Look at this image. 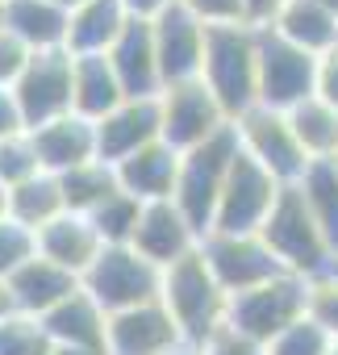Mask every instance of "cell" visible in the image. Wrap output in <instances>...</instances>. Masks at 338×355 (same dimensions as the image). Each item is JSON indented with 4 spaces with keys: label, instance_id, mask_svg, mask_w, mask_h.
Listing matches in <instances>:
<instances>
[{
    "label": "cell",
    "instance_id": "obj_16",
    "mask_svg": "<svg viewBox=\"0 0 338 355\" xmlns=\"http://www.w3.org/2000/svg\"><path fill=\"white\" fill-rule=\"evenodd\" d=\"M130 247L163 272V268L180 263L184 255H193L201 247V234L193 230V222L180 214L176 201H150V205H142V218H138Z\"/></svg>",
    "mask_w": 338,
    "mask_h": 355
},
{
    "label": "cell",
    "instance_id": "obj_6",
    "mask_svg": "<svg viewBox=\"0 0 338 355\" xmlns=\"http://www.w3.org/2000/svg\"><path fill=\"white\" fill-rule=\"evenodd\" d=\"M80 284L105 313H121V309H138V305L159 301L163 272L150 259H142L134 247H105Z\"/></svg>",
    "mask_w": 338,
    "mask_h": 355
},
{
    "label": "cell",
    "instance_id": "obj_30",
    "mask_svg": "<svg viewBox=\"0 0 338 355\" xmlns=\"http://www.w3.org/2000/svg\"><path fill=\"white\" fill-rule=\"evenodd\" d=\"M59 184H63V201H67V209L88 218L96 205H105V201L117 193V171H113L109 163L92 159V163H84V167L63 171V175H59Z\"/></svg>",
    "mask_w": 338,
    "mask_h": 355
},
{
    "label": "cell",
    "instance_id": "obj_41",
    "mask_svg": "<svg viewBox=\"0 0 338 355\" xmlns=\"http://www.w3.org/2000/svg\"><path fill=\"white\" fill-rule=\"evenodd\" d=\"M317 96L338 109V46L317 59Z\"/></svg>",
    "mask_w": 338,
    "mask_h": 355
},
{
    "label": "cell",
    "instance_id": "obj_29",
    "mask_svg": "<svg viewBox=\"0 0 338 355\" xmlns=\"http://www.w3.org/2000/svg\"><path fill=\"white\" fill-rule=\"evenodd\" d=\"M288 121L309 159H338V109L334 105H326L321 96H309L288 113Z\"/></svg>",
    "mask_w": 338,
    "mask_h": 355
},
{
    "label": "cell",
    "instance_id": "obj_48",
    "mask_svg": "<svg viewBox=\"0 0 338 355\" xmlns=\"http://www.w3.org/2000/svg\"><path fill=\"white\" fill-rule=\"evenodd\" d=\"M172 355H201V347H193V343H184L180 351H172Z\"/></svg>",
    "mask_w": 338,
    "mask_h": 355
},
{
    "label": "cell",
    "instance_id": "obj_34",
    "mask_svg": "<svg viewBox=\"0 0 338 355\" xmlns=\"http://www.w3.org/2000/svg\"><path fill=\"white\" fill-rule=\"evenodd\" d=\"M38 255V234L13 218H0V280H13Z\"/></svg>",
    "mask_w": 338,
    "mask_h": 355
},
{
    "label": "cell",
    "instance_id": "obj_32",
    "mask_svg": "<svg viewBox=\"0 0 338 355\" xmlns=\"http://www.w3.org/2000/svg\"><path fill=\"white\" fill-rule=\"evenodd\" d=\"M51 351H55V343L38 318L13 313L0 322V355H51Z\"/></svg>",
    "mask_w": 338,
    "mask_h": 355
},
{
    "label": "cell",
    "instance_id": "obj_28",
    "mask_svg": "<svg viewBox=\"0 0 338 355\" xmlns=\"http://www.w3.org/2000/svg\"><path fill=\"white\" fill-rule=\"evenodd\" d=\"M296 189H301V197H305L313 222L321 226L326 243H330L334 255H338V163H334V159H313Z\"/></svg>",
    "mask_w": 338,
    "mask_h": 355
},
{
    "label": "cell",
    "instance_id": "obj_51",
    "mask_svg": "<svg viewBox=\"0 0 338 355\" xmlns=\"http://www.w3.org/2000/svg\"><path fill=\"white\" fill-rule=\"evenodd\" d=\"M330 355H338V343H334V347H330Z\"/></svg>",
    "mask_w": 338,
    "mask_h": 355
},
{
    "label": "cell",
    "instance_id": "obj_50",
    "mask_svg": "<svg viewBox=\"0 0 338 355\" xmlns=\"http://www.w3.org/2000/svg\"><path fill=\"white\" fill-rule=\"evenodd\" d=\"M0 26H5V0H0Z\"/></svg>",
    "mask_w": 338,
    "mask_h": 355
},
{
    "label": "cell",
    "instance_id": "obj_40",
    "mask_svg": "<svg viewBox=\"0 0 338 355\" xmlns=\"http://www.w3.org/2000/svg\"><path fill=\"white\" fill-rule=\"evenodd\" d=\"M284 5H288V0H242V17H247L251 30L263 34V30H272V26L280 21Z\"/></svg>",
    "mask_w": 338,
    "mask_h": 355
},
{
    "label": "cell",
    "instance_id": "obj_52",
    "mask_svg": "<svg viewBox=\"0 0 338 355\" xmlns=\"http://www.w3.org/2000/svg\"><path fill=\"white\" fill-rule=\"evenodd\" d=\"M334 163H338V159H334Z\"/></svg>",
    "mask_w": 338,
    "mask_h": 355
},
{
    "label": "cell",
    "instance_id": "obj_18",
    "mask_svg": "<svg viewBox=\"0 0 338 355\" xmlns=\"http://www.w3.org/2000/svg\"><path fill=\"white\" fill-rule=\"evenodd\" d=\"M113 171H117V189L138 197L142 205L172 201L176 197V180H180V150H172L159 138V142L134 150L130 159H121Z\"/></svg>",
    "mask_w": 338,
    "mask_h": 355
},
{
    "label": "cell",
    "instance_id": "obj_20",
    "mask_svg": "<svg viewBox=\"0 0 338 355\" xmlns=\"http://www.w3.org/2000/svg\"><path fill=\"white\" fill-rule=\"evenodd\" d=\"M30 138H34L42 171H51V175H63V171L96 159V121H84L80 113H67L51 125H38V130H30Z\"/></svg>",
    "mask_w": 338,
    "mask_h": 355
},
{
    "label": "cell",
    "instance_id": "obj_14",
    "mask_svg": "<svg viewBox=\"0 0 338 355\" xmlns=\"http://www.w3.org/2000/svg\"><path fill=\"white\" fill-rule=\"evenodd\" d=\"M163 138V113L159 96H125L109 117L96 121V159L117 167L134 150L150 146Z\"/></svg>",
    "mask_w": 338,
    "mask_h": 355
},
{
    "label": "cell",
    "instance_id": "obj_45",
    "mask_svg": "<svg viewBox=\"0 0 338 355\" xmlns=\"http://www.w3.org/2000/svg\"><path fill=\"white\" fill-rule=\"evenodd\" d=\"M51 355H105V351H84V347H55Z\"/></svg>",
    "mask_w": 338,
    "mask_h": 355
},
{
    "label": "cell",
    "instance_id": "obj_39",
    "mask_svg": "<svg viewBox=\"0 0 338 355\" xmlns=\"http://www.w3.org/2000/svg\"><path fill=\"white\" fill-rule=\"evenodd\" d=\"M201 355H267V347L255 343V338H247V334H238V330H230V326H222V330L201 347Z\"/></svg>",
    "mask_w": 338,
    "mask_h": 355
},
{
    "label": "cell",
    "instance_id": "obj_23",
    "mask_svg": "<svg viewBox=\"0 0 338 355\" xmlns=\"http://www.w3.org/2000/svg\"><path fill=\"white\" fill-rule=\"evenodd\" d=\"M125 26H130V13H125L121 0H88V5H80L71 13V21H67V51L75 59L109 55Z\"/></svg>",
    "mask_w": 338,
    "mask_h": 355
},
{
    "label": "cell",
    "instance_id": "obj_12",
    "mask_svg": "<svg viewBox=\"0 0 338 355\" xmlns=\"http://www.w3.org/2000/svg\"><path fill=\"white\" fill-rule=\"evenodd\" d=\"M201 251H205L217 284L226 288V297L251 293V288L284 276L280 259L272 255V247L259 234H205L201 239Z\"/></svg>",
    "mask_w": 338,
    "mask_h": 355
},
{
    "label": "cell",
    "instance_id": "obj_10",
    "mask_svg": "<svg viewBox=\"0 0 338 355\" xmlns=\"http://www.w3.org/2000/svg\"><path fill=\"white\" fill-rule=\"evenodd\" d=\"M284 184H276L272 175L238 150L230 175H226V189H222V201H217V214H213V230L209 234H259L276 197H280Z\"/></svg>",
    "mask_w": 338,
    "mask_h": 355
},
{
    "label": "cell",
    "instance_id": "obj_5",
    "mask_svg": "<svg viewBox=\"0 0 338 355\" xmlns=\"http://www.w3.org/2000/svg\"><path fill=\"white\" fill-rule=\"evenodd\" d=\"M301 318H309V280H301L292 272H284L251 293L230 297V309H226V326L263 347L276 334H284L288 326H296Z\"/></svg>",
    "mask_w": 338,
    "mask_h": 355
},
{
    "label": "cell",
    "instance_id": "obj_37",
    "mask_svg": "<svg viewBox=\"0 0 338 355\" xmlns=\"http://www.w3.org/2000/svg\"><path fill=\"white\" fill-rule=\"evenodd\" d=\"M30 59H34V51L13 30L0 26V88H13L21 80V71L30 67Z\"/></svg>",
    "mask_w": 338,
    "mask_h": 355
},
{
    "label": "cell",
    "instance_id": "obj_46",
    "mask_svg": "<svg viewBox=\"0 0 338 355\" xmlns=\"http://www.w3.org/2000/svg\"><path fill=\"white\" fill-rule=\"evenodd\" d=\"M0 218H9V189L0 184Z\"/></svg>",
    "mask_w": 338,
    "mask_h": 355
},
{
    "label": "cell",
    "instance_id": "obj_8",
    "mask_svg": "<svg viewBox=\"0 0 338 355\" xmlns=\"http://www.w3.org/2000/svg\"><path fill=\"white\" fill-rule=\"evenodd\" d=\"M317 96V59L280 34H259V105L276 113H292L301 101Z\"/></svg>",
    "mask_w": 338,
    "mask_h": 355
},
{
    "label": "cell",
    "instance_id": "obj_2",
    "mask_svg": "<svg viewBox=\"0 0 338 355\" xmlns=\"http://www.w3.org/2000/svg\"><path fill=\"white\" fill-rule=\"evenodd\" d=\"M201 80L217 96L230 121L259 105V30L251 26H213L205 30V67Z\"/></svg>",
    "mask_w": 338,
    "mask_h": 355
},
{
    "label": "cell",
    "instance_id": "obj_13",
    "mask_svg": "<svg viewBox=\"0 0 338 355\" xmlns=\"http://www.w3.org/2000/svg\"><path fill=\"white\" fill-rule=\"evenodd\" d=\"M150 26H154V51H159L163 88L201 80V67H205V26L180 5V0L172 9H163Z\"/></svg>",
    "mask_w": 338,
    "mask_h": 355
},
{
    "label": "cell",
    "instance_id": "obj_25",
    "mask_svg": "<svg viewBox=\"0 0 338 355\" xmlns=\"http://www.w3.org/2000/svg\"><path fill=\"white\" fill-rule=\"evenodd\" d=\"M121 101H125V88H121V80H117L109 55H84V59H75L71 113H80L84 121H100V117H109Z\"/></svg>",
    "mask_w": 338,
    "mask_h": 355
},
{
    "label": "cell",
    "instance_id": "obj_26",
    "mask_svg": "<svg viewBox=\"0 0 338 355\" xmlns=\"http://www.w3.org/2000/svg\"><path fill=\"white\" fill-rule=\"evenodd\" d=\"M272 34H280L284 42H292V46L309 51L313 59H321L326 51L338 46V17L326 5H317V0H288L280 21L272 26Z\"/></svg>",
    "mask_w": 338,
    "mask_h": 355
},
{
    "label": "cell",
    "instance_id": "obj_36",
    "mask_svg": "<svg viewBox=\"0 0 338 355\" xmlns=\"http://www.w3.org/2000/svg\"><path fill=\"white\" fill-rule=\"evenodd\" d=\"M309 318L338 343V263L309 280Z\"/></svg>",
    "mask_w": 338,
    "mask_h": 355
},
{
    "label": "cell",
    "instance_id": "obj_38",
    "mask_svg": "<svg viewBox=\"0 0 338 355\" xmlns=\"http://www.w3.org/2000/svg\"><path fill=\"white\" fill-rule=\"evenodd\" d=\"M180 5H184L205 30H213V26H247L242 0H180Z\"/></svg>",
    "mask_w": 338,
    "mask_h": 355
},
{
    "label": "cell",
    "instance_id": "obj_44",
    "mask_svg": "<svg viewBox=\"0 0 338 355\" xmlns=\"http://www.w3.org/2000/svg\"><path fill=\"white\" fill-rule=\"evenodd\" d=\"M13 313H21V309H17V297H13L9 280H0V322H5V318H13Z\"/></svg>",
    "mask_w": 338,
    "mask_h": 355
},
{
    "label": "cell",
    "instance_id": "obj_19",
    "mask_svg": "<svg viewBox=\"0 0 338 355\" xmlns=\"http://www.w3.org/2000/svg\"><path fill=\"white\" fill-rule=\"evenodd\" d=\"M100 251H105V243H100L92 218H84V214H71L67 209L63 218H55L51 226L38 230V255L51 259V263H59L63 272H71L80 280L100 259Z\"/></svg>",
    "mask_w": 338,
    "mask_h": 355
},
{
    "label": "cell",
    "instance_id": "obj_9",
    "mask_svg": "<svg viewBox=\"0 0 338 355\" xmlns=\"http://www.w3.org/2000/svg\"><path fill=\"white\" fill-rule=\"evenodd\" d=\"M71 92H75V55L71 51H38L21 80L13 84L17 109L26 117V130L51 125L71 113Z\"/></svg>",
    "mask_w": 338,
    "mask_h": 355
},
{
    "label": "cell",
    "instance_id": "obj_21",
    "mask_svg": "<svg viewBox=\"0 0 338 355\" xmlns=\"http://www.w3.org/2000/svg\"><path fill=\"white\" fill-rule=\"evenodd\" d=\"M38 322L51 334L55 347H84V351H105L109 355V313L84 293V284H80V293H71L63 305H55Z\"/></svg>",
    "mask_w": 338,
    "mask_h": 355
},
{
    "label": "cell",
    "instance_id": "obj_4",
    "mask_svg": "<svg viewBox=\"0 0 338 355\" xmlns=\"http://www.w3.org/2000/svg\"><path fill=\"white\" fill-rule=\"evenodd\" d=\"M238 130L226 125L222 134H213L209 142L193 146L180 155V180H176V205L180 214L193 222V230L205 239L213 230V214H217V201H222V189H226V175L238 159Z\"/></svg>",
    "mask_w": 338,
    "mask_h": 355
},
{
    "label": "cell",
    "instance_id": "obj_24",
    "mask_svg": "<svg viewBox=\"0 0 338 355\" xmlns=\"http://www.w3.org/2000/svg\"><path fill=\"white\" fill-rule=\"evenodd\" d=\"M67 21L71 13L55 0H5V30H13L34 55L38 51H67Z\"/></svg>",
    "mask_w": 338,
    "mask_h": 355
},
{
    "label": "cell",
    "instance_id": "obj_35",
    "mask_svg": "<svg viewBox=\"0 0 338 355\" xmlns=\"http://www.w3.org/2000/svg\"><path fill=\"white\" fill-rule=\"evenodd\" d=\"M334 338L313 322V318H301L296 326H288L284 334H276L267 343V355H330Z\"/></svg>",
    "mask_w": 338,
    "mask_h": 355
},
{
    "label": "cell",
    "instance_id": "obj_17",
    "mask_svg": "<svg viewBox=\"0 0 338 355\" xmlns=\"http://www.w3.org/2000/svg\"><path fill=\"white\" fill-rule=\"evenodd\" d=\"M109 63L125 88V96H159L163 92V71H159V51H154V26L142 17H130L121 38L109 51Z\"/></svg>",
    "mask_w": 338,
    "mask_h": 355
},
{
    "label": "cell",
    "instance_id": "obj_11",
    "mask_svg": "<svg viewBox=\"0 0 338 355\" xmlns=\"http://www.w3.org/2000/svg\"><path fill=\"white\" fill-rule=\"evenodd\" d=\"M159 113H163V142L172 150H180V155L201 146V142H209L226 125H234L205 80H188V84L163 88L159 92Z\"/></svg>",
    "mask_w": 338,
    "mask_h": 355
},
{
    "label": "cell",
    "instance_id": "obj_15",
    "mask_svg": "<svg viewBox=\"0 0 338 355\" xmlns=\"http://www.w3.org/2000/svg\"><path fill=\"white\" fill-rule=\"evenodd\" d=\"M184 347V334L163 301L109 313V355H172Z\"/></svg>",
    "mask_w": 338,
    "mask_h": 355
},
{
    "label": "cell",
    "instance_id": "obj_1",
    "mask_svg": "<svg viewBox=\"0 0 338 355\" xmlns=\"http://www.w3.org/2000/svg\"><path fill=\"white\" fill-rule=\"evenodd\" d=\"M159 301L167 305V313L176 318L184 343H193V347H205L226 326V309H230V297L217 284V276H213L201 247L193 255H184L180 263L163 268Z\"/></svg>",
    "mask_w": 338,
    "mask_h": 355
},
{
    "label": "cell",
    "instance_id": "obj_43",
    "mask_svg": "<svg viewBox=\"0 0 338 355\" xmlns=\"http://www.w3.org/2000/svg\"><path fill=\"white\" fill-rule=\"evenodd\" d=\"M121 5H125V13L130 17H142V21H154L163 9H172L176 5V0H121Z\"/></svg>",
    "mask_w": 338,
    "mask_h": 355
},
{
    "label": "cell",
    "instance_id": "obj_33",
    "mask_svg": "<svg viewBox=\"0 0 338 355\" xmlns=\"http://www.w3.org/2000/svg\"><path fill=\"white\" fill-rule=\"evenodd\" d=\"M38 171H42V163H38V150H34L30 130L26 134H13V138H0V184L17 189V184L34 180Z\"/></svg>",
    "mask_w": 338,
    "mask_h": 355
},
{
    "label": "cell",
    "instance_id": "obj_3",
    "mask_svg": "<svg viewBox=\"0 0 338 355\" xmlns=\"http://www.w3.org/2000/svg\"><path fill=\"white\" fill-rule=\"evenodd\" d=\"M259 239L272 247V255L280 259V268L292 272V276H301V280H313V276H321V272H330L338 263L334 247L326 243V234L313 222V214H309V205H305V197H301L296 184L280 189V197H276V205H272Z\"/></svg>",
    "mask_w": 338,
    "mask_h": 355
},
{
    "label": "cell",
    "instance_id": "obj_31",
    "mask_svg": "<svg viewBox=\"0 0 338 355\" xmlns=\"http://www.w3.org/2000/svg\"><path fill=\"white\" fill-rule=\"evenodd\" d=\"M88 218H92V226H96V234H100L105 247H130V243H134V230H138V218H142V201L117 189V193H113L105 205H96Z\"/></svg>",
    "mask_w": 338,
    "mask_h": 355
},
{
    "label": "cell",
    "instance_id": "obj_47",
    "mask_svg": "<svg viewBox=\"0 0 338 355\" xmlns=\"http://www.w3.org/2000/svg\"><path fill=\"white\" fill-rule=\"evenodd\" d=\"M55 5H59V9H67V13H75L80 5H88V0H55Z\"/></svg>",
    "mask_w": 338,
    "mask_h": 355
},
{
    "label": "cell",
    "instance_id": "obj_49",
    "mask_svg": "<svg viewBox=\"0 0 338 355\" xmlns=\"http://www.w3.org/2000/svg\"><path fill=\"white\" fill-rule=\"evenodd\" d=\"M317 5H326V9H330V13L338 17V0H317Z\"/></svg>",
    "mask_w": 338,
    "mask_h": 355
},
{
    "label": "cell",
    "instance_id": "obj_42",
    "mask_svg": "<svg viewBox=\"0 0 338 355\" xmlns=\"http://www.w3.org/2000/svg\"><path fill=\"white\" fill-rule=\"evenodd\" d=\"M13 134H26V117L17 109L13 88H0V138H13Z\"/></svg>",
    "mask_w": 338,
    "mask_h": 355
},
{
    "label": "cell",
    "instance_id": "obj_22",
    "mask_svg": "<svg viewBox=\"0 0 338 355\" xmlns=\"http://www.w3.org/2000/svg\"><path fill=\"white\" fill-rule=\"evenodd\" d=\"M9 288H13L21 313H30V318H46L55 305H63L71 293H80V276H71V272H63L59 263L34 255V259L9 280Z\"/></svg>",
    "mask_w": 338,
    "mask_h": 355
},
{
    "label": "cell",
    "instance_id": "obj_7",
    "mask_svg": "<svg viewBox=\"0 0 338 355\" xmlns=\"http://www.w3.org/2000/svg\"><path fill=\"white\" fill-rule=\"evenodd\" d=\"M234 130H238V146H242V155H251L276 184H301V175L309 171V155H305V146L296 142V134H292V121H288V113H276V109H263V105H255L251 113H242L238 121H234Z\"/></svg>",
    "mask_w": 338,
    "mask_h": 355
},
{
    "label": "cell",
    "instance_id": "obj_27",
    "mask_svg": "<svg viewBox=\"0 0 338 355\" xmlns=\"http://www.w3.org/2000/svg\"><path fill=\"white\" fill-rule=\"evenodd\" d=\"M63 214H67L63 184H59V175H51V171H38L34 180L9 189V218L21 222V226L34 230V234H38L42 226H51L55 218H63Z\"/></svg>",
    "mask_w": 338,
    "mask_h": 355
}]
</instances>
